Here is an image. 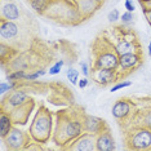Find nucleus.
I'll return each mask as SVG.
<instances>
[{"label": "nucleus", "instance_id": "1", "mask_svg": "<svg viewBox=\"0 0 151 151\" xmlns=\"http://www.w3.org/2000/svg\"><path fill=\"white\" fill-rule=\"evenodd\" d=\"M83 115V112H76L73 110L58 112L56 128L52 136V141L57 146L65 149L68 143H71L81 133H84Z\"/></svg>", "mask_w": 151, "mask_h": 151}, {"label": "nucleus", "instance_id": "2", "mask_svg": "<svg viewBox=\"0 0 151 151\" xmlns=\"http://www.w3.org/2000/svg\"><path fill=\"white\" fill-rule=\"evenodd\" d=\"M43 16L65 26H75L81 22L73 0H52Z\"/></svg>", "mask_w": 151, "mask_h": 151}, {"label": "nucleus", "instance_id": "3", "mask_svg": "<svg viewBox=\"0 0 151 151\" xmlns=\"http://www.w3.org/2000/svg\"><path fill=\"white\" fill-rule=\"evenodd\" d=\"M29 133L31 139L39 143H47L53 136V116L47 107L40 106L34 116Z\"/></svg>", "mask_w": 151, "mask_h": 151}, {"label": "nucleus", "instance_id": "4", "mask_svg": "<svg viewBox=\"0 0 151 151\" xmlns=\"http://www.w3.org/2000/svg\"><path fill=\"white\" fill-rule=\"evenodd\" d=\"M101 48L99 49H93L94 61L92 67L96 68H119V54L116 53L112 43L106 37H98Z\"/></svg>", "mask_w": 151, "mask_h": 151}, {"label": "nucleus", "instance_id": "5", "mask_svg": "<svg viewBox=\"0 0 151 151\" xmlns=\"http://www.w3.org/2000/svg\"><path fill=\"white\" fill-rule=\"evenodd\" d=\"M125 143L129 150H151V129L145 127L132 125L125 132Z\"/></svg>", "mask_w": 151, "mask_h": 151}, {"label": "nucleus", "instance_id": "6", "mask_svg": "<svg viewBox=\"0 0 151 151\" xmlns=\"http://www.w3.org/2000/svg\"><path fill=\"white\" fill-rule=\"evenodd\" d=\"M114 30L118 35H116V40L115 43H112V45L119 56L141 52V45L132 31H123L122 27H114Z\"/></svg>", "mask_w": 151, "mask_h": 151}, {"label": "nucleus", "instance_id": "7", "mask_svg": "<svg viewBox=\"0 0 151 151\" xmlns=\"http://www.w3.org/2000/svg\"><path fill=\"white\" fill-rule=\"evenodd\" d=\"M3 141H4V145L6 146L8 150L17 151V150L26 149V146L29 145L32 139H31V136H30L29 132H25V130L13 127L11 132L3 138Z\"/></svg>", "mask_w": 151, "mask_h": 151}, {"label": "nucleus", "instance_id": "8", "mask_svg": "<svg viewBox=\"0 0 151 151\" xmlns=\"http://www.w3.org/2000/svg\"><path fill=\"white\" fill-rule=\"evenodd\" d=\"M136 112H137L136 104L134 102H130L129 99H125V98L118 99L112 105V109H111L112 116L116 120H119V122H127L128 119H130L133 122Z\"/></svg>", "mask_w": 151, "mask_h": 151}, {"label": "nucleus", "instance_id": "9", "mask_svg": "<svg viewBox=\"0 0 151 151\" xmlns=\"http://www.w3.org/2000/svg\"><path fill=\"white\" fill-rule=\"evenodd\" d=\"M30 94L23 89L16 88L11 93H8V97H3L1 101V111L9 112L11 110L18 107V106L25 105L26 102L30 101Z\"/></svg>", "mask_w": 151, "mask_h": 151}, {"label": "nucleus", "instance_id": "10", "mask_svg": "<svg viewBox=\"0 0 151 151\" xmlns=\"http://www.w3.org/2000/svg\"><path fill=\"white\" fill-rule=\"evenodd\" d=\"M91 76L96 83L102 85V87H107V85L112 83H116L123 78L119 71L114 70V68H96V67H92Z\"/></svg>", "mask_w": 151, "mask_h": 151}, {"label": "nucleus", "instance_id": "11", "mask_svg": "<svg viewBox=\"0 0 151 151\" xmlns=\"http://www.w3.org/2000/svg\"><path fill=\"white\" fill-rule=\"evenodd\" d=\"M142 54L141 52L138 53H128V54H123L119 56V68L118 71L120 73L122 76H125L130 73H133L134 70H137L141 65H142Z\"/></svg>", "mask_w": 151, "mask_h": 151}, {"label": "nucleus", "instance_id": "12", "mask_svg": "<svg viewBox=\"0 0 151 151\" xmlns=\"http://www.w3.org/2000/svg\"><path fill=\"white\" fill-rule=\"evenodd\" d=\"M65 150H71V151H94L97 150L96 146V136L92 133L84 132L74 139L71 143L65 147Z\"/></svg>", "mask_w": 151, "mask_h": 151}, {"label": "nucleus", "instance_id": "13", "mask_svg": "<svg viewBox=\"0 0 151 151\" xmlns=\"http://www.w3.org/2000/svg\"><path fill=\"white\" fill-rule=\"evenodd\" d=\"M73 3L75 4V8H76L81 21L91 18L102 6V4L98 3L97 0H73Z\"/></svg>", "mask_w": 151, "mask_h": 151}, {"label": "nucleus", "instance_id": "14", "mask_svg": "<svg viewBox=\"0 0 151 151\" xmlns=\"http://www.w3.org/2000/svg\"><path fill=\"white\" fill-rule=\"evenodd\" d=\"M83 125H84V132L92 133V134L97 136L101 132H104L105 129L109 128V125L106 124L104 119L98 118L94 115H83Z\"/></svg>", "mask_w": 151, "mask_h": 151}, {"label": "nucleus", "instance_id": "15", "mask_svg": "<svg viewBox=\"0 0 151 151\" xmlns=\"http://www.w3.org/2000/svg\"><path fill=\"white\" fill-rule=\"evenodd\" d=\"M34 106H35V104H34L32 99H30L29 102H26L25 105L22 106H18V107L13 109L9 111V114H11L12 119H13V123L14 124H26L27 122H29V118H30V114H31Z\"/></svg>", "mask_w": 151, "mask_h": 151}, {"label": "nucleus", "instance_id": "16", "mask_svg": "<svg viewBox=\"0 0 151 151\" xmlns=\"http://www.w3.org/2000/svg\"><path fill=\"white\" fill-rule=\"evenodd\" d=\"M96 146H97V151H112L116 149L110 128L105 129L104 132L96 136Z\"/></svg>", "mask_w": 151, "mask_h": 151}, {"label": "nucleus", "instance_id": "17", "mask_svg": "<svg viewBox=\"0 0 151 151\" xmlns=\"http://www.w3.org/2000/svg\"><path fill=\"white\" fill-rule=\"evenodd\" d=\"M19 32V26L17 25L16 21H0V37L3 42H11L16 39Z\"/></svg>", "mask_w": 151, "mask_h": 151}, {"label": "nucleus", "instance_id": "18", "mask_svg": "<svg viewBox=\"0 0 151 151\" xmlns=\"http://www.w3.org/2000/svg\"><path fill=\"white\" fill-rule=\"evenodd\" d=\"M21 18V11L18 5L12 0L3 1L1 4V19L5 21H18Z\"/></svg>", "mask_w": 151, "mask_h": 151}, {"label": "nucleus", "instance_id": "19", "mask_svg": "<svg viewBox=\"0 0 151 151\" xmlns=\"http://www.w3.org/2000/svg\"><path fill=\"white\" fill-rule=\"evenodd\" d=\"M133 125L145 127V128L151 129V106L137 110L134 118H133Z\"/></svg>", "mask_w": 151, "mask_h": 151}, {"label": "nucleus", "instance_id": "20", "mask_svg": "<svg viewBox=\"0 0 151 151\" xmlns=\"http://www.w3.org/2000/svg\"><path fill=\"white\" fill-rule=\"evenodd\" d=\"M13 127H14V123H13L11 114L6 111L0 112V136H1V138H4L11 132Z\"/></svg>", "mask_w": 151, "mask_h": 151}, {"label": "nucleus", "instance_id": "21", "mask_svg": "<svg viewBox=\"0 0 151 151\" xmlns=\"http://www.w3.org/2000/svg\"><path fill=\"white\" fill-rule=\"evenodd\" d=\"M50 1H52V0H27L30 6H31L36 13H39V14H42V16L44 14V12L47 11Z\"/></svg>", "mask_w": 151, "mask_h": 151}, {"label": "nucleus", "instance_id": "22", "mask_svg": "<svg viewBox=\"0 0 151 151\" xmlns=\"http://www.w3.org/2000/svg\"><path fill=\"white\" fill-rule=\"evenodd\" d=\"M18 83L19 81H16V80H4L0 83V94H1V97H4L5 94L11 93L12 91H14V89L18 87Z\"/></svg>", "mask_w": 151, "mask_h": 151}, {"label": "nucleus", "instance_id": "23", "mask_svg": "<svg viewBox=\"0 0 151 151\" xmlns=\"http://www.w3.org/2000/svg\"><path fill=\"white\" fill-rule=\"evenodd\" d=\"M8 66L12 70H26L29 67V62L22 56H19L17 58H12V62H8Z\"/></svg>", "mask_w": 151, "mask_h": 151}, {"label": "nucleus", "instance_id": "24", "mask_svg": "<svg viewBox=\"0 0 151 151\" xmlns=\"http://www.w3.org/2000/svg\"><path fill=\"white\" fill-rule=\"evenodd\" d=\"M66 78H67V80L70 81L73 85H78L79 79H80V74H79V71L76 70V68L68 67L67 71H66Z\"/></svg>", "mask_w": 151, "mask_h": 151}, {"label": "nucleus", "instance_id": "25", "mask_svg": "<svg viewBox=\"0 0 151 151\" xmlns=\"http://www.w3.org/2000/svg\"><path fill=\"white\" fill-rule=\"evenodd\" d=\"M26 75H27L26 70H12L11 73L6 75V79H8V80L21 81V80H25Z\"/></svg>", "mask_w": 151, "mask_h": 151}, {"label": "nucleus", "instance_id": "26", "mask_svg": "<svg viewBox=\"0 0 151 151\" xmlns=\"http://www.w3.org/2000/svg\"><path fill=\"white\" fill-rule=\"evenodd\" d=\"M6 53L11 56V60H12L13 54H14V50H13L9 45H6L4 42H3L1 43V49H0V56H1V61H3V62H5V61H6Z\"/></svg>", "mask_w": 151, "mask_h": 151}, {"label": "nucleus", "instance_id": "27", "mask_svg": "<svg viewBox=\"0 0 151 151\" xmlns=\"http://www.w3.org/2000/svg\"><path fill=\"white\" fill-rule=\"evenodd\" d=\"M45 74H47V71L44 70V68H39V70L34 71V73H27L25 81H35L36 79H39L40 76H43V75H45Z\"/></svg>", "mask_w": 151, "mask_h": 151}, {"label": "nucleus", "instance_id": "28", "mask_svg": "<svg viewBox=\"0 0 151 151\" xmlns=\"http://www.w3.org/2000/svg\"><path fill=\"white\" fill-rule=\"evenodd\" d=\"M120 21H122V25L124 26H129L132 25L133 21H134V16H133V12H124L122 16H120Z\"/></svg>", "mask_w": 151, "mask_h": 151}, {"label": "nucleus", "instance_id": "29", "mask_svg": "<svg viewBox=\"0 0 151 151\" xmlns=\"http://www.w3.org/2000/svg\"><path fill=\"white\" fill-rule=\"evenodd\" d=\"M130 85H132V81H129V80L116 81V83L111 87V89H110V92H111V93H114V92H118V91H120V89L128 88V87H130Z\"/></svg>", "mask_w": 151, "mask_h": 151}, {"label": "nucleus", "instance_id": "30", "mask_svg": "<svg viewBox=\"0 0 151 151\" xmlns=\"http://www.w3.org/2000/svg\"><path fill=\"white\" fill-rule=\"evenodd\" d=\"M63 65H65V61L63 60H60V61H57L54 65H52V66L49 67V70H48V74L49 75H58L61 73V68L63 67Z\"/></svg>", "mask_w": 151, "mask_h": 151}, {"label": "nucleus", "instance_id": "31", "mask_svg": "<svg viewBox=\"0 0 151 151\" xmlns=\"http://www.w3.org/2000/svg\"><path fill=\"white\" fill-rule=\"evenodd\" d=\"M107 18H109V22H111V23H115L116 21H119V19H120L119 11H118V9H112V11L109 13Z\"/></svg>", "mask_w": 151, "mask_h": 151}, {"label": "nucleus", "instance_id": "32", "mask_svg": "<svg viewBox=\"0 0 151 151\" xmlns=\"http://www.w3.org/2000/svg\"><path fill=\"white\" fill-rule=\"evenodd\" d=\"M80 70H81V74H83V76H91V67H89V65L85 62V61H81L80 62Z\"/></svg>", "mask_w": 151, "mask_h": 151}, {"label": "nucleus", "instance_id": "33", "mask_svg": "<svg viewBox=\"0 0 151 151\" xmlns=\"http://www.w3.org/2000/svg\"><path fill=\"white\" fill-rule=\"evenodd\" d=\"M139 4L142 6V11H150L151 9V0H139Z\"/></svg>", "mask_w": 151, "mask_h": 151}, {"label": "nucleus", "instance_id": "34", "mask_svg": "<svg viewBox=\"0 0 151 151\" xmlns=\"http://www.w3.org/2000/svg\"><path fill=\"white\" fill-rule=\"evenodd\" d=\"M88 84H89V80H88V78H87V76H83L81 79H79L78 87L80 88V89H84V88H87V87H88Z\"/></svg>", "mask_w": 151, "mask_h": 151}, {"label": "nucleus", "instance_id": "35", "mask_svg": "<svg viewBox=\"0 0 151 151\" xmlns=\"http://www.w3.org/2000/svg\"><path fill=\"white\" fill-rule=\"evenodd\" d=\"M124 8L128 12H134L136 6H134V4H133L132 0H125V1H124Z\"/></svg>", "mask_w": 151, "mask_h": 151}, {"label": "nucleus", "instance_id": "36", "mask_svg": "<svg viewBox=\"0 0 151 151\" xmlns=\"http://www.w3.org/2000/svg\"><path fill=\"white\" fill-rule=\"evenodd\" d=\"M143 13H145V17H146L147 22H149V23H150V26H151V9H150V11L143 12Z\"/></svg>", "mask_w": 151, "mask_h": 151}, {"label": "nucleus", "instance_id": "37", "mask_svg": "<svg viewBox=\"0 0 151 151\" xmlns=\"http://www.w3.org/2000/svg\"><path fill=\"white\" fill-rule=\"evenodd\" d=\"M97 1H98V3H101V4H104V3H105V0H97Z\"/></svg>", "mask_w": 151, "mask_h": 151}, {"label": "nucleus", "instance_id": "38", "mask_svg": "<svg viewBox=\"0 0 151 151\" xmlns=\"http://www.w3.org/2000/svg\"><path fill=\"white\" fill-rule=\"evenodd\" d=\"M149 56L151 57V48H149Z\"/></svg>", "mask_w": 151, "mask_h": 151}, {"label": "nucleus", "instance_id": "39", "mask_svg": "<svg viewBox=\"0 0 151 151\" xmlns=\"http://www.w3.org/2000/svg\"><path fill=\"white\" fill-rule=\"evenodd\" d=\"M149 48H151V40H150V44H149Z\"/></svg>", "mask_w": 151, "mask_h": 151}]
</instances>
